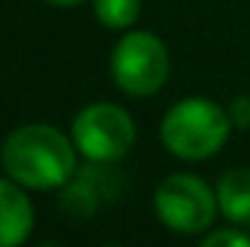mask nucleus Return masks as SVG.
<instances>
[{
	"label": "nucleus",
	"mask_w": 250,
	"mask_h": 247,
	"mask_svg": "<svg viewBox=\"0 0 250 247\" xmlns=\"http://www.w3.org/2000/svg\"><path fill=\"white\" fill-rule=\"evenodd\" d=\"M76 143L56 125L32 123L15 128L0 145L3 172L23 189H64L76 175Z\"/></svg>",
	"instance_id": "obj_1"
},
{
	"label": "nucleus",
	"mask_w": 250,
	"mask_h": 247,
	"mask_svg": "<svg viewBox=\"0 0 250 247\" xmlns=\"http://www.w3.org/2000/svg\"><path fill=\"white\" fill-rule=\"evenodd\" d=\"M230 114L204 96H189L169 108L160 123L163 145L181 160H207L230 137Z\"/></svg>",
	"instance_id": "obj_2"
},
{
	"label": "nucleus",
	"mask_w": 250,
	"mask_h": 247,
	"mask_svg": "<svg viewBox=\"0 0 250 247\" xmlns=\"http://www.w3.org/2000/svg\"><path fill=\"white\" fill-rule=\"evenodd\" d=\"M73 143L90 163H117L131 151L137 128L131 114L114 102H93L73 120Z\"/></svg>",
	"instance_id": "obj_3"
},
{
	"label": "nucleus",
	"mask_w": 250,
	"mask_h": 247,
	"mask_svg": "<svg viewBox=\"0 0 250 247\" xmlns=\"http://www.w3.org/2000/svg\"><path fill=\"white\" fill-rule=\"evenodd\" d=\"M169 50L154 32H128L111 56V76L128 96H151L169 79Z\"/></svg>",
	"instance_id": "obj_4"
},
{
	"label": "nucleus",
	"mask_w": 250,
	"mask_h": 247,
	"mask_svg": "<svg viewBox=\"0 0 250 247\" xmlns=\"http://www.w3.org/2000/svg\"><path fill=\"white\" fill-rule=\"evenodd\" d=\"M154 209L169 230L195 236L215 221L218 195L195 175H169L154 192Z\"/></svg>",
	"instance_id": "obj_5"
},
{
	"label": "nucleus",
	"mask_w": 250,
	"mask_h": 247,
	"mask_svg": "<svg viewBox=\"0 0 250 247\" xmlns=\"http://www.w3.org/2000/svg\"><path fill=\"white\" fill-rule=\"evenodd\" d=\"M35 224V209L23 186L9 175L0 178V247H18L26 242Z\"/></svg>",
	"instance_id": "obj_6"
},
{
	"label": "nucleus",
	"mask_w": 250,
	"mask_h": 247,
	"mask_svg": "<svg viewBox=\"0 0 250 247\" xmlns=\"http://www.w3.org/2000/svg\"><path fill=\"white\" fill-rule=\"evenodd\" d=\"M218 209L233 224H250V169H230L218 181Z\"/></svg>",
	"instance_id": "obj_7"
},
{
	"label": "nucleus",
	"mask_w": 250,
	"mask_h": 247,
	"mask_svg": "<svg viewBox=\"0 0 250 247\" xmlns=\"http://www.w3.org/2000/svg\"><path fill=\"white\" fill-rule=\"evenodd\" d=\"M102 163H93L90 169H84L79 178L73 175V181L64 186V206L73 212V215H90L96 209V204L108 195L105 192V181H96L99 178V169Z\"/></svg>",
	"instance_id": "obj_8"
},
{
	"label": "nucleus",
	"mask_w": 250,
	"mask_h": 247,
	"mask_svg": "<svg viewBox=\"0 0 250 247\" xmlns=\"http://www.w3.org/2000/svg\"><path fill=\"white\" fill-rule=\"evenodd\" d=\"M140 0H93V15L108 29H128L140 18Z\"/></svg>",
	"instance_id": "obj_9"
},
{
	"label": "nucleus",
	"mask_w": 250,
	"mask_h": 247,
	"mask_svg": "<svg viewBox=\"0 0 250 247\" xmlns=\"http://www.w3.org/2000/svg\"><path fill=\"white\" fill-rule=\"evenodd\" d=\"M204 247H250V236H245L242 230H233V227H227V230H215V233H209V236H204Z\"/></svg>",
	"instance_id": "obj_10"
},
{
	"label": "nucleus",
	"mask_w": 250,
	"mask_h": 247,
	"mask_svg": "<svg viewBox=\"0 0 250 247\" xmlns=\"http://www.w3.org/2000/svg\"><path fill=\"white\" fill-rule=\"evenodd\" d=\"M227 114H230V123L236 125V128H250V99L248 96H239V99H233L230 102V108H227Z\"/></svg>",
	"instance_id": "obj_11"
},
{
	"label": "nucleus",
	"mask_w": 250,
	"mask_h": 247,
	"mask_svg": "<svg viewBox=\"0 0 250 247\" xmlns=\"http://www.w3.org/2000/svg\"><path fill=\"white\" fill-rule=\"evenodd\" d=\"M47 3H53V6H76L82 0H47Z\"/></svg>",
	"instance_id": "obj_12"
}]
</instances>
